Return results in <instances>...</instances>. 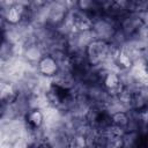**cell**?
<instances>
[{"label":"cell","mask_w":148,"mask_h":148,"mask_svg":"<svg viewBox=\"0 0 148 148\" xmlns=\"http://www.w3.org/2000/svg\"><path fill=\"white\" fill-rule=\"evenodd\" d=\"M119 47L109 40L94 37L83 49V56L87 64L91 67H98L105 65L112 60L114 51Z\"/></svg>","instance_id":"obj_1"},{"label":"cell","mask_w":148,"mask_h":148,"mask_svg":"<svg viewBox=\"0 0 148 148\" xmlns=\"http://www.w3.org/2000/svg\"><path fill=\"white\" fill-rule=\"evenodd\" d=\"M36 69L39 75L51 80L60 72V65L58 59L52 53L46 52L36 64Z\"/></svg>","instance_id":"obj_2"},{"label":"cell","mask_w":148,"mask_h":148,"mask_svg":"<svg viewBox=\"0 0 148 148\" xmlns=\"http://www.w3.org/2000/svg\"><path fill=\"white\" fill-rule=\"evenodd\" d=\"M25 10H27V5L21 2H14V3H9L7 8H3L2 15L8 25H16L23 22Z\"/></svg>","instance_id":"obj_3"},{"label":"cell","mask_w":148,"mask_h":148,"mask_svg":"<svg viewBox=\"0 0 148 148\" xmlns=\"http://www.w3.org/2000/svg\"><path fill=\"white\" fill-rule=\"evenodd\" d=\"M24 123L27 130L31 132L40 131L45 123V114L40 108H30L24 113Z\"/></svg>","instance_id":"obj_4"},{"label":"cell","mask_w":148,"mask_h":148,"mask_svg":"<svg viewBox=\"0 0 148 148\" xmlns=\"http://www.w3.org/2000/svg\"><path fill=\"white\" fill-rule=\"evenodd\" d=\"M131 123H132V118L128 111L114 110L113 112H110V126L116 127L125 133H128Z\"/></svg>","instance_id":"obj_5"},{"label":"cell","mask_w":148,"mask_h":148,"mask_svg":"<svg viewBox=\"0 0 148 148\" xmlns=\"http://www.w3.org/2000/svg\"><path fill=\"white\" fill-rule=\"evenodd\" d=\"M46 52L44 51L42 44L36 40H32V42H29L28 44H25L23 46V51H22V56L24 57L25 61L29 64H35V65L40 60V58Z\"/></svg>","instance_id":"obj_6"},{"label":"cell","mask_w":148,"mask_h":148,"mask_svg":"<svg viewBox=\"0 0 148 148\" xmlns=\"http://www.w3.org/2000/svg\"><path fill=\"white\" fill-rule=\"evenodd\" d=\"M20 98L17 88L10 82H1L0 84V102L6 105H13Z\"/></svg>","instance_id":"obj_7"},{"label":"cell","mask_w":148,"mask_h":148,"mask_svg":"<svg viewBox=\"0 0 148 148\" xmlns=\"http://www.w3.org/2000/svg\"><path fill=\"white\" fill-rule=\"evenodd\" d=\"M68 148H88V136L82 133H73L69 135Z\"/></svg>","instance_id":"obj_8"},{"label":"cell","mask_w":148,"mask_h":148,"mask_svg":"<svg viewBox=\"0 0 148 148\" xmlns=\"http://www.w3.org/2000/svg\"><path fill=\"white\" fill-rule=\"evenodd\" d=\"M27 148H52V147L46 141V139H40V140H32L28 142Z\"/></svg>","instance_id":"obj_9"}]
</instances>
